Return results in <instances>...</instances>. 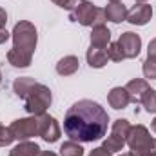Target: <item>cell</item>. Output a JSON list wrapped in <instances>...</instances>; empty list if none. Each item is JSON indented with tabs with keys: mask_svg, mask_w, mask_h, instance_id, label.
I'll return each mask as SVG.
<instances>
[{
	"mask_svg": "<svg viewBox=\"0 0 156 156\" xmlns=\"http://www.w3.org/2000/svg\"><path fill=\"white\" fill-rule=\"evenodd\" d=\"M109 127L107 111L93 100H78L64 118V131L73 142H96L105 136Z\"/></svg>",
	"mask_w": 156,
	"mask_h": 156,
	"instance_id": "6da1fadb",
	"label": "cell"
},
{
	"mask_svg": "<svg viewBox=\"0 0 156 156\" xmlns=\"http://www.w3.org/2000/svg\"><path fill=\"white\" fill-rule=\"evenodd\" d=\"M13 49L7 51V62L13 67H29L33 62V53L37 49V27L29 20H20L13 27Z\"/></svg>",
	"mask_w": 156,
	"mask_h": 156,
	"instance_id": "7a4b0ae2",
	"label": "cell"
},
{
	"mask_svg": "<svg viewBox=\"0 0 156 156\" xmlns=\"http://www.w3.org/2000/svg\"><path fill=\"white\" fill-rule=\"evenodd\" d=\"M127 145L131 156H156V138L142 123L131 125L127 134Z\"/></svg>",
	"mask_w": 156,
	"mask_h": 156,
	"instance_id": "3957f363",
	"label": "cell"
},
{
	"mask_svg": "<svg viewBox=\"0 0 156 156\" xmlns=\"http://www.w3.org/2000/svg\"><path fill=\"white\" fill-rule=\"evenodd\" d=\"M24 109L31 115V116H40V115H44L47 109H49V105H51V102H53V96H51V91H49V87L47 85H44V83H35L33 85V89L26 94V98H24Z\"/></svg>",
	"mask_w": 156,
	"mask_h": 156,
	"instance_id": "277c9868",
	"label": "cell"
},
{
	"mask_svg": "<svg viewBox=\"0 0 156 156\" xmlns=\"http://www.w3.org/2000/svg\"><path fill=\"white\" fill-rule=\"evenodd\" d=\"M69 18L85 27H94V26H102L105 22V11L96 7L89 0H82L73 11H69Z\"/></svg>",
	"mask_w": 156,
	"mask_h": 156,
	"instance_id": "5b68a950",
	"label": "cell"
},
{
	"mask_svg": "<svg viewBox=\"0 0 156 156\" xmlns=\"http://www.w3.org/2000/svg\"><path fill=\"white\" fill-rule=\"evenodd\" d=\"M129 129H131V123L129 120L125 118H118L115 120L113 127H111V134L104 140V149H107L109 153H120L123 151V147L127 145V134H129Z\"/></svg>",
	"mask_w": 156,
	"mask_h": 156,
	"instance_id": "8992f818",
	"label": "cell"
},
{
	"mask_svg": "<svg viewBox=\"0 0 156 156\" xmlns=\"http://www.w3.org/2000/svg\"><path fill=\"white\" fill-rule=\"evenodd\" d=\"M9 129L13 131L15 134V140H29L33 136H38V122H37V116H29V118H18L15 120Z\"/></svg>",
	"mask_w": 156,
	"mask_h": 156,
	"instance_id": "52a82bcc",
	"label": "cell"
},
{
	"mask_svg": "<svg viewBox=\"0 0 156 156\" xmlns=\"http://www.w3.org/2000/svg\"><path fill=\"white\" fill-rule=\"evenodd\" d=\"M37 122H38V136L42 140H45L47 144H55L58 138H60V125L56 122V118L44 113L37 116Z\"/></svg>",
	"mask_w": 156,
	"mask_h": 156,
	"instance_id": "ba28073f",
	"label": "cell"
},
{
	"mask_svg": "<svg viewBox=\"0 0 156 156\" xmlns=\"http://www.w3.org/2000/svg\"><path fill=\"white\" fill-rule=\"evenodd\" d=\"M118 44L125 55V58H136L140 55V49H142V38L140 35L133 33V31H125L120 35Z\"/></svg>",
	"mask_w": 156,
	"mask_h": 156,
	"instance_id": "9c48e42d",
	"label": "cell"
},
{
	"mask_svg": "<svg viewBox=\"0 0 156 156\" xmlns=\"http://www.w3.org/2000/svg\"><path fill=\"white\" fill-rule=\"evenodd\" d=\"M153 18V7L149 4H134L127 11V22L133 26H145Z\"/></svg>",
	"mask_w": 156,
	"mask_h": 156,
	"instance_id": "30bf717a",
	"label": "cell"
},
{
	"mask_svg": "<svg viewBox=\"0 0 156 156\" xmlns=\"http://www.w3.org/2000/svg\"><path fill=\"white\" fill-rule=\"evenodd\" d=\"M107 102L113 109L120 111V109H125L131 104V94L125 87H113L107 94Z\"/></svg>",
	"mask_w": 156,
	"mask_h": 156,
	"instance_id": "8fae6325",
	"label": "cell"
},
{
	"mask_svg": "<svg viewBox=\"0 0 156 156\" xmlns=\"http://www.w3.org/2000/svg\"><path fill=\"white\" fill-rule=\"evenodd\" d=\"M109 44H111V31L107 29V26L105 24L94 26L91 31V45L100 47V49H107Z\"/></svg>",
	"mask_w": 156,
	"mask_h": 156,
	"instance_id": "7c38bea8",
	"label": "cell"
},
{
	"mask_svg": "<svg viewBox=\"0 0 156 156\" xmlns=\"http://www.w3.org/2000/svg\"><path fill=\"white\" fill-rule=\"evenodd\" d=\"M104 11H105V20H109V22L120 24V22L127 20V7L122 2H109Z\"/></svg>",
	"mask_w": 156,
	"mask_h": 156,
	"instance_id": "4fadbf2b",
	"label": "cell"
},
{
	"mask_svg": "<svg viewBox=\"0 0 156 156\" xmlns=\"http://www.w3.org/2000/svg\"><path fill=\"white\" fill-rule=\"evenodd\" d=\"M85 58H87V64H89L91 67H94V69H102V67L107 64V60H109L107 49H100V47H93V45L87 49Z\"/></svg>",
	"mask_w": 156,
	"mask_h": 156,
	"instance_id": "5bb4252c",
	"label": "cell"
},
{
	"mask_svg": "<svg viewBox=\"0 0 156 156\" xmlns=\"http://www.w3.org/2000/svg\"><path fill=\"white\" fill-rule=\"evenodd\" d=\"M78 66H80V62H78L76 56H73V55L64 56V58L58 60V64H56V73H58L60 76H71V75H75L78 71Z\"/></svg>",
	"mask_w": 156,
	"mask_h": 156,
	"instance_id": "9a60e30c",
	"label": "cell"
},
{
	"mask_svg": "<svg viewBox=\"0 0 156 156\" xmlns=\"http://www.w3.org/2000/svg\"><path fill=\"white\" fill-rule=\"evenodd\" d=\"M125 89H127V91H129V94H131V102H133V104H138V102H140V96L149 89V83H147V80L134 78V80L127 82Z\"/></svg>",
	"mask_w": 156,
	"mask_h": 156,
	"instance_id": "2e32d148",
	"label": "cell"
},
{
	"mask_svg": "<svg viewBox=\"0 0 156 156\" xmlns=\"http://www.w3.org/2000/svg\"><path fill=\"white\" fill-rule=\"evenodd\" d=\"M38 153H40L38 144L24 140V142H20L18 145H15V147L9 151V156H37Z\"/></svg>",
	"mask_w": 156,
	"mask_h": 156,
	"instance_id": "e0dca14e",
	"label": "cell"
},
{
	"mask_svg": "<svg viewBox=\"0 0 156 156\" xmlns=\"http://www.w3.org/2000/svg\"><path fill=\"white\" fill-rule=\"evenodd\" d=\"M37 82L33 80V78H29V76H20V78H16L15 82H13V91H15V94L18 96V98H26V94L33 89V85H35Z\"/></svg>",
	"mask_w": 156,
	"mask_h": 156,
	"instance_id": "ac0fdd59",
	"label": "cell"
},
{
	"mask_svg": "<svg viewBox=\"0 0 156 156\" xmlns=\"http://www.w3.org/2000/svg\"><path fill=\"white\" fill-rule=\"evenodd\" d=\"M138 104H142L147 113H156V89L149 87V89L140 96V102H138Z\"/></svg>",
	"mask_w": 156,
	"mask_h": 156,
	"instance_id": "d6986e66",
	"label": "cell"
},
{
	"mask_svg": "<svg viewBox=\"0 0 156 156\" xmlns=\"http://www.w3.org/2000/svg\"><path fill=\"white\" fill-rule=\"evenodd\" d=\"M60 156H83V147L76 142H66L60 147Z\"/></svg>",
	"mask_w": 156,
	"mask_h": 156,
	"instance_id": "ffe728a7",
	"label": "cell"
},
{
	"mask_svg": "<svg viewBox=\"0 0 156 156\" xmlns=\"http://www.w3.org/2000/svg\"><path fill=\"white\" fill-rule=\"evenodd\" d=\"M107 56H109V60H113V62H122V60H125V55H123V51H122V47H120L118 42H111V44L107 45Z\"/></svg>",
	"mask_w": 156,
	"mask_h": 156,
	"instance_id": "44dd1931",
	"label": "cell"
},
{
	"mask_svg": "<svg viewBox=\"0 0 156 156\" xmlns=\"http://www.w3.org/2000/svg\"><path fill=\"white\" fill-rule=\"evenodd\" d=\"M5 24H7V13H5L4 7H0V44L7 42L9 37H11V35L7 33V29H5Z\"/></svg>",
	"mask_w": 156,
	"mask_h": 156,
	"instance_id": "7402d4cb",
	"label": "cell"
},
{
	"mask_svg": "<svg viewBox=\"0 0 156 156\" xmlns=\"http://www.w3.org/2000/svg\"><path fill=\"white\" fill-rule=\"evenodd\" d=\"M15 142V134L9 127H0V147H7Z\"/></svg>",
	"mask_w": 156,
	"mask_h": 156,
	"instance_id": "603a6c76",
	"label": "cell"
},
{
	"mask_svg": "<svg viewBox=\"0 0 156 156\" xmlns=\"http://www.w3.org/2000/svg\"><path fill=\"white\" fill-rule=\"evenodd\" d=\"M142 71H144V76L145 78H149V80H156V60L147 58V60L144 62Z\"/></svg>",
	"mask_w": 156,
	"mask_h": 156,
	"instance_id": "cb8c5ba5",
	"label": "cell"
},
{
	"mask_svg": "<svg viewBox=\"0 0 156 156\" xmlns=\"http://www.w3.org/2000/svg\"><path fill=\"white\" fill-rule=\"evenodd\" d=\"M51 2L60 5V7H64V9H67V11H73L82 0H51Z\"/></svg>",
	"mask_w": 156,
	"mask_h": 156,
	"instance_id": "d4e9b609",
	"label": "cell"
},
{
	"mask_svg": "<svg viewBox=\"0 0 156 156\" xmlns=\"http://www.w3.org/2000/svg\"><path fill=\"white\" fill-rule=\"evenodd\" d=\"M147 58L156 60V38H153L151 42H149V47H147Z\"/></svg>",
	"mask_w": 156,
	"mask_h": 156,
	"instance_id": "484cf974",
	"label": "cell"
},
{
	"mask_svg": "<svg viewBox=\"0 0 156 156\" xmlns=\"http://www.w3.org/2000/svg\"><path fill=\"white\" fill-rule=\"evenodd\" d=\"M89 156H113V153H109L107 149H104V147H96V149H93Z\"/></svg>",
	"mask_w": 156,
	"mask_h": 156,
	"instance_id": "4316f807",
	"label": "cell"
},
{
	"mask_svg": "<svg viewBox=\"0 0 156 156\" xmlns=\"http://www.w3.org/2000/svg\"><path fill=\"white\" fill-rule=\"evenodd\" d=\"M37 156H56V154H55L53 151H40Z\"/></svg>",
	"mask_w": 156,
	"mask_h": 156,
	"instance_id": "83f0119b",
	"label": "cell"
},
{
	"mask_svg": "<svg viewBox=\"0 0 156 156\" xmlns=\"http://www.w3.org/2000/svg\"><path fill=\"white\" fill-rule=\"evenodd\" d=\"M151 129H153V131H154V133H156V118H154V120H153V123H151Z\"/></svg>",
	"mask_w": 156,
	"mask_h": 156,
	"instance_id": "f1b7e54d",
	"label": "cell"
},
{
	"mask_svg": "<svg viewBox=\"0 0 156 156\" xmlns=\"http://www.w3.org/2000/svg\"><path fill=\"white\" fill-rule=\"evenodd\" d=\"M136 4H147V0H134Z\"/></svg>",
	"mask_w": 156,
	"mask_h": 156,
	"instance_id": "f546056e",
	"label": "cell"
},
{
	"mask_svg": "<svg viewBox=\"0 0 156 156\" xmlns=\"http://www.w3.org/2000/svg\"><path fill=\"white\" fill-rule=\"evenodd\" d=\"M120 156H131V153H123V154H120Z\"/></svg>",
	"mask_w": 156,
	"mask_h": 156,
	"instance_id": "4dcf8cb0",
	"label": "cell"
},
{
	"mask_svg": "<svg viewBox=\"0 0 156 156\" xmlns=\"http://www.w3.org/2000/svg\"><path fill=\"white\" fill-rule=\"evenodd\" d=\"M0 83H2V71H0Z\"/></svg>",
	"mask_w": 156,
	"mask_h": 156,
	"instance_id": "1f68e13d",
	"label": "cell"
},
{
	"mask_svg": "<svg viewBox=\"0 0 156 156\" xmlns=\"http://www.w3.org/2000/svg\"><path fill=\"white\" fill-rule=\"evenodd\" d=\"M109 2H122V0H109Z\"/></svg>",
	"mask_w": 156,
	"mask_h": 156,
	"instance_id": "d6a6232c",
	"label": "cell"
},
{
	"mask_svg": "<svg viewBox=\"0 0 156 156\" xmlns=\"http://www.w3.org/2000/svg\"><path fill=\"white\" fill-rule=\"evenodd\" d=\"M0 127H2V123H0Z\"/></svg>",
	"mask_w": 156,
	"mask_h": 156,
	"instance_id": "836d02e7",
	"label": "cell"
}]
</instances>
